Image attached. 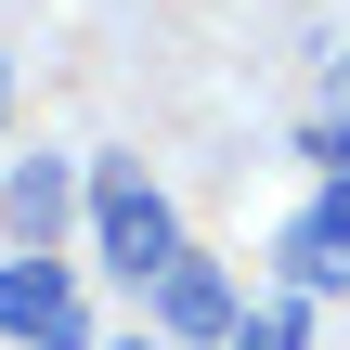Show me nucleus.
<instances>
[{
    "mask_svg": "<svg viewBox=\"0 0 350 350\" xmlns=\"http://www.w3.org/2000/svg\"><path fill=\"white\" fill-rule=\"evenodd\" d=\"M0 208H13V234H26V247H52V221H65V208H78V182H65V169H52V156H26V169H13V195H0Z\"/></svg>",
    "mask_w": 350,
    "mask_h": 350,
    "instance_id": "nucleus-4",
    "label": "nucleus"
},
{
    "mask_svg": "<svg viewBox=\"0 0 350 350\" xmlns=\"http://www.w3.org/2000/svg\"><path fill=\"white\" fill-rule=\"evenodd\" d=\"M312 156H325V182H350V117H325V130H312Z\"/></svg>",
    "mask_w": 350,
    "mask_h": 350,
    "instance_id": "nucleus-7",
    "label": "nucleus"
},
{
    "mask_svg": "<svg viewBox=\"0 0 350 350\" xmlns=\"http://www.w3.org/2000/svg\"><path fill=\"white\" fill-rule=\"evenodd\" d=\"M286 273L325 299V286H350V182H325L299 221H286Z\"/></svg>",
    "mask_w": 350,
    "mask_h": 350,
    "instance_id": "nucleus-2",
    "label": "nucleus"
},
{
    "mask_svg": "<svg viewBox=\"0 0 350 350\" xmlns=\"http://www.w3.org/2000/svg\"><path fill=\"white\" fill-rule=\"evenodd\" d=\"M91 247H104V273L156 286V273L182 260V221H169V195H156L143 169H91Z\"/></svg>",
    "mask_w": 350,
    "mask_h": 350,
    "instance_id": "nucleus-1",
    "label": "nucleus"
},
{
    "mask_svg": "<svg viewBox=\"0 0 350 350\" xmlns=\"http://www.w3.org/2000/svg\"><path fill=\"white\" fill-rule=\"evenodd\" d=\"M156 325H169V338H234L247 312H234V286H221L208 260H169V273H156Z\"/></svg>",
    "mask_w": 350,
    "mask_h": 350,
    "instance_id": "nucleus-3",
    "label": "nucleus"
},
{
    "mask_svg": "<svg viewBox=\"0 0 350 350\" xmlns=\"http://www.w3.org/2000/svg\"><path fill=\"white\" fill-rule=\"evenodd\" d=\"M0 325H13V338H52V325H65V273H52V260H13V273H0Z\"/></svg>",
    "mask_w": 350,
    "mask_h": 350,
    "instance_id": "nucleus-5",
    "label": "nucleus"
},
{
    "mask_svg": "<svg viewBox=\"0 0 350 350\" xmlns=\"http://www.w3.org/2000/svg\"><path fill=\"white\" fill-rule=\"evenodd\" d=\"M234 350H299V312H247V325H234Z\"/></svg>",
    "mask_w": 350,
    "mask_h": 350,
    "instance_id": "nucleus-6",
    "label": "nucleus"
}]
</instances>
